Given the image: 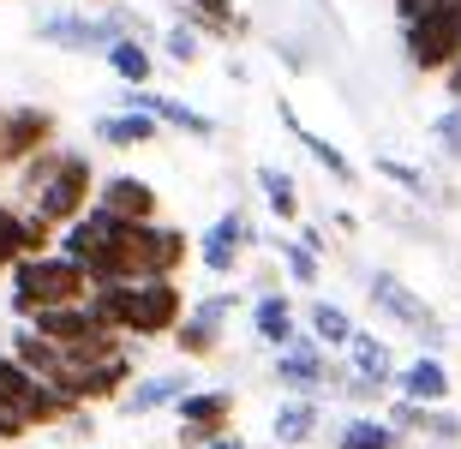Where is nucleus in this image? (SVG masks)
Masks as SVG:
<instances>
[{
  "instance_id": "f03ea898",
  "label": "nucleus",
  "mask_w": 461,
  "mask_h": 449,
  "mask_svg": "<svg viewBox=\"0 0 461 449\" xmlns=\"http://www.w3.org/2000/svg\"><path fill=\"white\" fill-rule=\"evenodd\" d=\"M90 408H72L60 390L36 383L24 365L0 347V444H24L31 432H54V426H72Z\"/></svg>"
},
{
  "instance_id": "2f4dec72",
  "label": "nucleus",
  "mask_w": 461,
  "mask_h": 449,
  "mask_svg": "<svg viewBox=\"0 0 461 449\" xmlns=\"http://www.w3.org/2000/svg\"><path fill=\"white\" fill-rule=\"evenodd\" d=\"M60 156H67L60 144H49L42 156H31V162L18 168V192H24V198H36V192H42V186L54 180V168H60Z\"/></svg>"
},
{
  "instance_id": "423d86ee",
  "label": "nucleus",
  "mask_w": 461,
  "mask_h": 449,
  "mask_svg": "<svg viewBox=\"0 0 461 449\" xmlns=\"http://www.w3.org/2000/svg\"><path fill=\"white\" fill-rule=\"evenodd\" d=\"M234 408H240L234 390H192V396H180V408H174V444L210 449L216 437L234 432Z\"/></svg>"
},
{
  "instance_id": "7c9ffc66",
  "label": "nucleus",
  "mask_w": 461,
  "mask_h": 449,
  "mask_svg": "<svg viewBox=\"0 0 461 449\" xmlns=\"http://www.w3.org/2000/svg\"><path fill=\"white\" fill-rule=\"evenodd\" d=\"M18 258H24V216L0 198V276H13Z\"/></svg>"
},
{
  "instance_id": "4468645a",
  "label": "nucleus",
  "mask_w": 461,
  "mask_h": 449,
  "mask_svg": "<svg viewBox=\"0 0 461 449\" xmlns=\"http://www.w3.org/2000/svg\"><path fill=\"white\" fill-rule=\"evenodd\" d=\"M198 383H192V372H150V378H132V390L120 396V408L132 419L144 414H162V408H180V396H192Z\"/></svg>"
},
{
  "instance_id": "7ed1b4c3",
  "label": "nucleus",
  "mask_w": 461,
  "mask_h": 449,
  "mask_svg": "<svg viewBox=\"0 0 461 449\" xmlns=\"http://www.w3.org/2000/svg\"><path fill=\"white\" fill-rule=\"evenodd\" d=\"M90 300V282L85 270L72 258H60V252H49V258H18L13 264V311L31 324L36 311H60V306H85Z\"/></svg>"
},
{
  "instance_id": "0eeeda50",
  "label": "nucleus",
  "mask_w": 461,
  "mask_h": 449,
  "mask_svg": "<svg viewBox=\"0 0 461 449\" xmlns=\"http://www.w3.org/2000/svg\"><path fill=\"white\" fill-rule=\"evenodd\" d=\"M60 132L54 108L42 103H18V108H0V168H24L31 156H42Z\"/></svg>"
},
{
  "instance_id": "6ab92c4d",
  "label": "nucleus",
  "mask_w": 461,
  "mask_h": 449,
  "mask_svg": "<svg viewBox=\"0 0 461 449\" xmlns=\"http://www.w3.org/2000/svg\"><path fill=\"white\" fill-rule=\"evenodd\" d=\"M348 372H354L359 383H372V390H390L395 383V354L384 336H372V329H354V342H348Z\"/></svg>"
},
{
  "instance_id": "f3484780",
  "label": "nucleus",
  "mask_w": 461,
  "mask_h": 449,
  "mask_svg": "<svg viewBox=\"0 0 461 449\" xmlns=\"http://www.w3.org/2000/svg\"><path fill=\"white\" fill-rule=\"evenodd\" d=\"M31 329L42 336V342H54L60 354H72V347L96 342V336H108V329H96V318H90V306H60V311H36Z\"/></svg>"
},
{
  "instance_id": "cd10ccee",
  "label": "nucleus",
  "mask_w": 461,
  "mask_h": 449,
  "mask_svg": "<svg viewBox=\"0 0 461 449\" xmlns=\"http://www.w3.org/2000/svg\"><path fill=\"white\" fill-rule=\"evenodd\" d=\"M258 192H264V204H270V216L282 228H300V186H294L288 168L264 162V168H258Z\"/></svg>"
},
{
  "instance_id": "2eb2a0df",
  "label": "nucleus",
  "mask_w": 461,
  "mask_h": 449,
  "mask_svg": "<svg viewBox=\"0 0 461 449\" xmlns=\"http://www.w3.org/2000/svg\"><path fill=\"white\" fill-rule=\"evenodd\" d=\"M180 24L192 36H210V42H234V36L252 31V18L234 0H180Z\"/></svg>"
},
{
  "instance_id": "f704fd0d",
  "label": "nucleus",
  "mask_w": 461,
  "mask_h": 449,
  "mask_svg": "<svg viewBox=\"0 0 461 449\" xmlns=\"http://www.w3.org/2000/svg\"><path fill=\"white\" fill-rule=\"evenodd\" d=\"M431 139H438V150H444L449 162H461V108H444V114L431 121Z\"/></svg>"
},
{
  "instance_id": "f257e3e1",
  "label": "nucleus",
  "mask_w": 461,
  "mask_h": 449,
  "mask_svg": "<svg viewBox=\"0 0 461 449\" xmlns=\"http://www.w3.org/2000/svg\"><path fill=\"white\" fill-rule=\"evenodd\" d=\"M96 329L120 342H156L186 324V288L180 282H132V288H96L85 300Z\"/></svg>"
},
{
  "instance_id": "ddd939ff",
  "label": "nucleus",
  "mask_w": 461,
  "mask_h": 449,
  "mask_svg": "<svg viewBox=\"0 0 461 449\" xmlns=\"http://www.w3.org/2000/svg\"><path fill=\"white\" fill-rule=\"evenodd\" d=\"M384 419H390L402 437H431V444H461V414L456 408H420V401H402L395 396L390 408H384Z\"/></svg>"
},
{
  "instance_id": "72a5a7b5",
  "label": "nucleus",
  "mask_w": 461,
  "mask_h": 449,
  "mask_svg": "<svg viewBox=\"0 0 461 449\" xmlns=\"http://www.w3.org/2000/svg\"><path fill=\"white\" fill-rule=\"evenodd\" d=\"M162 49H168V60H180V67H192V60L204 54V36H192L186 24H168V31H162Z\"/></svg>"
},
{
  "instance_id": "aec40b11",
  "label": "nucleus",
  "mask_w": 461,
  "mask_h": 449,
  "mask_svg": "<svg viewBox=\"0 0 461 449\" xmlns=\"http://www.w3.org/2000/svg\"><path fill=\"white\" fill-rule=\"evenodd\" d=\"M318 426H324V401H312V396H282V401H276V414H270V432H276L282 449L312 444Z\"/></svg>"
},
{
  "instance_id": "412c9836",
  "label": "nucleus",
  "mask_w": 461,
  "mask_h": 449,
  "mask_svg": "<svg viewBox=\"0 0 461 449\" xmlns=\"http://www.w3.org/2000/svg\"><path fill=\"white\" fill-rule=\"evenodd\" d=\"M6 354H13V360L24 365V372H31L36 383H60V372H67V354H60L54 342H42V336H36L31 324H18V329H13Z\"/></svg>"
},
{
  "instance_id": "9b49d317",
  "label": "nucleus",
  "mask_w": 461,
  "mask_h": 449,
  "mask_svg": "<svg viewBox=\"0 0 461 449\" xmlns=\"http://www.w3.org/2000/svg\"><path fill=\"white\" fill-rule=\"evenodd\" d=\"M96 210H108L120 222H162V198L138 174H103L96 180Z\"/></svg>"
},
{
  "instance_id": "473e14b6",
  "label": "nucleus",
  "mask_w": 461,
  "mask_h": 449,
  "mask_svg": "<svg viewBox=\"0 0 461 449\" xmlns=\"http://www.w3.org/2000/svg\"><path fill=\"white\" fill-rule=\"evenodd\" d=\"M234 306H240V294H234V288H222V294L192 300V306H186V318H198V324H216V329H222L228 318H234Z\"/></svg>"
},
{
  "instance_id": "c85d7f7f",
  "label": "nucleus",
  "mask_w": 461,
  "mask_h": 449,
  "mask_svg": "<svg viewBox=\"0 0 461 449\" xmlns=\"http://www.w3.org/2000/svg\"><path fill=\"white\" fill-rule=\"evenodd\" d=\"M168 342L180 347L186 360H216V354H222V329H216V324H198V318H186V324L174 329Z\"/></svg>"
},
{
  "instance_id": "c756f323",
  "label": "nucleus",
  "mask_w": 461,
  "mask_h": 449,
  "mask_svg": "<svg viewBox=\"0 0 461 449\" xmlns=\"http://www.w3.org/2000/svg\"><path fill=\"white\" fill-rule=\"evenodd\" d=\"M270 252L288 264V276L300 282V288H312V282H318V264H324V258H312L300 240H288V234H270Z\"/></svg>"
},
{
  "instance_id": "a211bd4d",
  "label": "nucleus",
  "mask_w": 461,
  "mask_h": 449,
  "mask_svg": "<svg viewBox=\"0 0 461 449\" xmlns=\"http://www.w3.org/2000/svg\"><path fill=\"white\" fill-rule=\"evenodd\" d=\"M252 329H258V342L264 347H294L300 342V311H294V300L288 294H276V288H264L258 294V306H252Z\"/></svg>"
},
{
  "instance_id": "6e6552de",
  "label": "nucleus",
  "mask_w": 461,
  "mask_h": 449,
  "mask_svg": "<svg viewBox=\"0 0 461 449\" xmlns=\"http://www.w3.org/2000/svg\"><path fill=\"white\" fill-rule=\"evenodd\" d=\"M36 36L49 49H67V54H108L120 42V24L114 18H85V13H42L36 18Z\"/></svg>"
},
{
  "instance_id": "393cba45",
  "label": "nucleus",
  "mask_w": 461,
  "mask_h": 449,
  "mask_svg": "<svg viewBox=\"0 0 461 449\" xmlns=\"http://www.w3.org/2000/svg\"><path fill=\"white\" fill-rule=\"evenodd\" d=\"M372 168L384 174V180H395V186L408 192L413 204H456V192H444V186H438V180H431L426 168H413V162H402V156H377Z\"/></svg>"
},
{
  "instance_id": "39448f33",
  "label": "nucleus",
  "mask_w": 461,
  "mask_h": 449,
  "mask_svg": "<svg viewBox=\"0 0 461 449\" xmlns=\"http://www.w3.org/2000/svg\"><path fill=\"white\" fill-rule=\"evenodd\" d=\"M366 294H372V306L384 311V318H395L402 329H413V336L426 342V354H438V347L449 342V329H444V318H438V306H431V300H420L408 282L395 276V270H372V276H366Z\"/></svg>"
},
{
  "instance_id": "dca6fc26",
  "label": "nucleus",
  "mask_w": 461,
  "mask_h": 449,
  "mask_svg": "<svg viewBox=\"0 0 461 449\" xmlns=\"http://www.w3.org/2000/svg\"><path fill=\"white\" fill-rule=\"evenodd\" d=\"M395 390L402 401H420V408H449V365L438 354H420L395 372Z\"/></svg>"
},
{
  "instance_id": "5701e85b",
  "label": "nucleus",
  "mask_w": 461,
  "mask_h": 449,
  "mask_svg": "<svg viewBox=\"0 0 461 449\" xmlns=\"http://www.w3.org/2000/svg\"><path fill=\"white\" fill-rule=\"evenodd\" d=\"M103 60H108V72H114L126 90H150V78H156V54H150V42H144V36H120V42L103 54Z\"/></svg>"
},
{
  "instance_id": "b1692460",
  "label": "nucleus",
  "mask_w": 461,
  "mask_h": 449,
  "mask_svg": "<svg viewBox=\"0 0 461 449\" xmlns=\"http://www.w3.org/2000/svg\"><path fill=\"white\" fill-rule=\"evenodd\" d=\"M156 132H162V126H156L144 108H114V114H103V121H96V139H103L108 150H138V144H156Z\"/></svg>"
},
{
  "instance_id": "f8f14e48",
  "label": "nucleus",
  "mask_w": 461,
  "mask_h": 449,
  "mask_svg": "<svg viewBox=\"0 0 461 449\" xmlns=\"http://www.w3.org/2000/svg\"><path fill=\"white\" fill-rule=\"evenodd\" d=\"M126 108H144L156 126H174V132H186V139H198V144L216 139V121H210L204 108L180 103V96H162V90H126Z\"/></svg>"
},
{
  "instance_id": "e433bc0d",
  "label": "nucleus",
  "mask_w": 461,
  "mask_h": 449,
  "mask_svg": "<svg viewBox=\"0 0 461 449\" xmlns=\"http://www.w3.org/2000/svg\"><path fill=\"white\" fill-rule=\"evenodd\" d=\"M210 449H252V444H246V437H240V432H228V437H216V444H210Z\"/></svg>"
},
{
  "instance_id": "a878e982",
  "label": "nucleus",
  "mask_w": 461,
  "mask_h": 449,
  "mask_svg": "<svg viewBox=\"0 0 461 449\" xmlns=\"http://www.w3.org/2000/svg\"><path fill=\"white\" fill-rule=\"evenodd\" d=\"M336 449H408V437L395 432L384 414H354L336 426Z\"/></svg>"
},
{
  "instance_id": "20e7f679",
  "label": "nucleus",
  "mask_w": 461,
  "mask_h": 449,
  "mask_svg": "<svg viewBox=\"0 0 461 449\" xmlns=\"http://www.w3.org/2000/svg\"><path fill=\"white\" fill-rule=\"evenodd\" d=\"M96 180H103V174H96V162H90L85 150H67V156H60V168H54V180L31 198V210H24V216H36V222L54 228V234H67V228L78 222L90 204H96Z\"/></svg>"
},
{
  "instance_id": "1a4fd4ad",
  "label": "nucleus",
  "mask_w": 461,
  "mask_h": 449,
  "mask_svg": "<svg viewBox=\"0 0 461 449\" xmlns=\"http://www.w3.org/2000/svg\"><path fill=\"white\" fill-rule=\"evenodd\" d=\"M258 246V228L246 222V210H222L216 222L204 228V240L192 246V258L204 264L210 276H240V252Z\"/></svg>"
},
{
  "instance_id": "4be33fe9",
  "label": "nucleus",
  "mask_w": 461,
  "mask_h": 449,
  "mask_svg": "<svg viewBox=\"0 0 461 449\" xmlns=\"http://www.w3.org/2000/svg\"><path fill=\"white\" fill-rule=\"evenodd\" d=\"M282 121L294 126V139L306 144V156H312V162H318V168L330 174V180H336V186H354V180H359V168H354V162H348V156H342L336 144L324 139V132H312V126H300V114H294V103H282Z\"/></svg>"
},
{
  "instance_id": "c9c22d12",
  "label": "nucleus",
  "mask_w": 461,
  "mask_h": 449,
  "mask_svg": "<svg viewBox=\"0 0 461 449\" xmlns=\"http://www.w3.org/2000/svg\"><path fill=\"white\" fill-rule=\"evenodd\" d=\"M300 246H306L312 258H324V252H330V234L318 222H306V216H300Z\"/></svg>"
},
{
  "instance_id": "bb28decb",
  "label": "nucleus",
  "mask_w": 461,
  "mask_h": 449,
  "mask_svg": "<svg viewBox=\"0 0 461 449\" xmlns=\"http://www.w3.org/2000/svg\"><path fill=\"white\" fill-rule=\"evenodd\" d=\"M306 336L324 347V354H336V347L348 354V342H354V318H348V306H336V300H312L306 306Z\"/></svg>"
},
{
  "instance_id": "9d476101",
  "label": "nucleus",
  "mask_w": 461,
  "mask_h": 449,
  "mask_svg": "<svg viewBox=\"0 0 461 449\" xmlns=\"http://www.w3.org/2000/svg\"><path fill=\"white\" fill-rule=\"evenodd\" d=\"M270 378L282 383L288 396H312V401H318V396L330 390V354L312 342V336H300L294 347H282V354H276Z\"/></svg>"
}]
</instances>
